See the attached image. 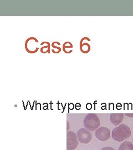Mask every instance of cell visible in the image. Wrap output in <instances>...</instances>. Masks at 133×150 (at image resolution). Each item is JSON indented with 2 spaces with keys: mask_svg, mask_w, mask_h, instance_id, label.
I'll use <instances>...</instances> for the list:
<instances>
[{
  "mask_svg": "<svg viewBox=\"0 0 133 150\" xmlns=\"http://www.w3.org/2000/svg\"><path fill=\"white\" fill-rule=\"evenodd\" d=\"M130 135V129L125 124H121L112 131V138L118 142H122L127 139Z\"/></svg>",
  "mask_w": 133,
  "mask_h": 150,
  "instance_id": "cell-1",
  "label": "cell"
},
{
  "mask_svg": "<svg viewBox=\"0 0 133 150\" xmlns=\"http://www.w3.org/2000/svg\"><path fill=\"white\" fill-rule=\"evenodd\" d=\"M84 127L90 131H93L98 129L101 125L100 119L95 113L87 114L83 120Z\"/></svg>",
  "mask_w": 133,
  "mask_h": 150,
  "instance_id": "cell-2",
  "label": "cell"
},
{
  "mask_svg": "<svg viewBox=\"0 0 133 150\" xmlns=\"http://www.w3.org/2000/svg\"><path fill=\"white\" fill-rule=\"evenodd\" d=\"M38 40L36 38L31 37L28 38L25 43V47L27 52L29 54H36L39 50L38 46Z\"/></svg>",
  "mask_w": 133,
  "mask_h": 150,
  "instance_id": "cell-3",
  "label": "cell"
},
{
  "mask_svg": "<svg viewBox=\"0 0 133 150\" xmlns=\"http://www.w3.org/2000/svg\"><path fill=\"white\" fill-rule=\"evenodd\" d=\"M78 145L77 134L73 131L67 133V150H74Z\"/></svg>",
  "mask_w": 133,
  "mask_h": 150,
  "instance_id": "cell-4",
  "label": "cell"
},
{
  "mask_svg": "<svg viewBox=\"0 0 133 150\" xmlns=\"http://www.w3.org/2000/svg\"><path fill=\"white\" fill-rule=\"evenodd\" d=\"M77 137L78 140L82 144H88L91 139V134L88 131L84 128L80 129L77 132Z\"/></svg>",
  "mask_w": 133,
  "mask_h": 150,
  "instance_id": "cell-5",
  "label": "cell"
},
{
  "mask_svg": "<svg viewBox=\"0 0 133 150\" xmlns=\"http://www.w3.org/2000/svg\"><path fill=\"white\" fill-rule=\"evenodd\" d=\"M95 136L99 140L101 141H106L110 137V131L106 127L101 126L96 129Z\"/></svg>",
  "mask_w": 133,
  "mask_h": 150,
  "instance_id": "cell-6",
  "label": "cell"
},
{
  "mask_svg": "<svg viewBox=\"0 0 133 150\" xmlns=\"http://www.w3.org/2000/svg\"><path fill=\"white\" fill-rule=\"evenodd\" d=\"M89 42H91V39L87 37L82 38L80 41V51L83 54H88L90 52L91 47L90 44L89 43Z\"/></svg>",
  "mask_w": 133,
  "mask_h": 150,
  "instance_id": "cell-7",
  "label": "cell"
},
{
  "mask_svg": "<svg viewBox=\"0 0 133 150\" xmlns=\"http://www.w3.org/2000/svg\"><path fill=\"white\" fill-rule=\"evenodd\" d=\"M124 113H112L110 115V121L114 125L118 126L124 118Z\"/></svg>",
  "mask_w": 133,
  "mask_h": 150,
  "instance_id": "cell-8",
  "label": "cell"
},
{
  "mask_svg": "<svg viewBox=\"0 0 133 150\" xmlns=\"http://www.w3.org/2000/svg\"><path fill=\"white\" fill-rule=\"evenodd\" d=\"M73 44L69 41L65 42L62 46V50L65 54H69L72 53L73 52Z\"/></svg>",
  "mask_w": 133,
  "mask_h": 150,
  "instance_id": "cell-9",
  "label": "cell"
},
{
  "mask_svg": "<svg viewBox=\"0 0 133 150\" xmlns=\"http://www.w3.org/2000/svg\"><path fill=\"white\" fill-rule=\"evenodd\" d=\"M118 150H133V144L129 141H124L120 145Z\"/></svg>",
  "mask_w": 133,
  "mask_h": 150,
  "instance_id": "cell-10",
  "label": "cell"
},
{
  "mask_svg": "<svg viewBox=\"0 0 133 150\" xmlns=\"http://www.w3.org/2000/svg\"><path fill=\"white\" fill-rule=\"evenodd\" d=\"M41 46H42L41 48H40V51L42 54H50V43L47 41H44L41 43Z\"/></svg>",
  "mask_w": 133,
  "mask_h": 150,
  "instance_id": "cell-11",
  "label": "cell"
},
{
  "mask_svg": "<svg viewBox=\"0 0 133 150\" xmlns=\"http://www.w3.org/2000/svg\"><path fill=\"white\" fill-rule=\"evenodd\" d=\"M61 44L60 42H59L58 41H54L51 44V46L52 47V51L53 52L54 54H57L60 53L62 51V48L59 47V46Z\"/></svg>",
  "mask_w": 133,
  "mask_h": 150,
  "instance_id": "cell-12",
  "label": "cell"
},
{
  "mask_svg": "<svg viewBox=\"0 0 133 150\" xmlns=\"http://www.w3.org/2000/svg\"><path fill=\"white\" fill-rule=\"evenodd\" d=\"M101 150H115L111 147H104Z\"/></svg>",
  "mask_w": 133,
  "mask_h": 150,
  "instance_id": "cell-13",
  "label": "cell"
},
{
  "mask_svg": "<svg viewBox=\"0 0 133 150\" xmlns=\"http://www.w3.org/2000/svg\"><path fill=\"white\" fill-rule=\"evenodd\" d=\"M125 115L127 116H128L129 117L133 118V113H125Z\"/></svg>",
  "mask_w": 133,
  "mask_h": 150,
  "instance_id": "cell-14",
  "label": "cell"
},
{
  "mask_svg": "<svg viewBox=\"0 0 133 150\" xmlns=\"http://www.w3.org/2000/svg\"></svg>",
  "mask_w": 133,
  "mask_h": 150,
  "instance_id": "cell-15",
  "label": "cell"
}]
</instances>
